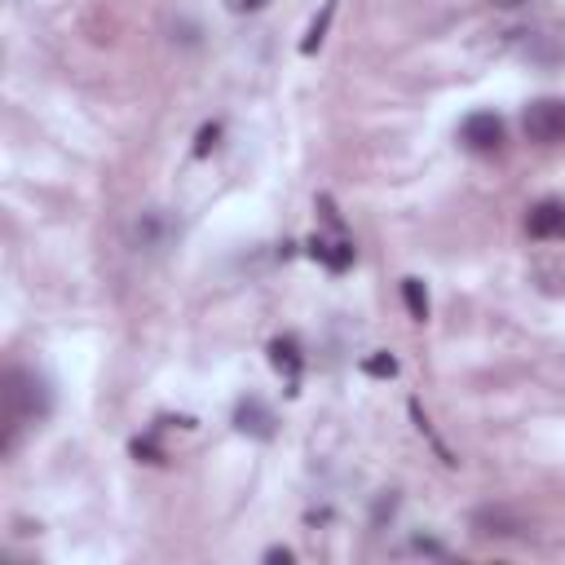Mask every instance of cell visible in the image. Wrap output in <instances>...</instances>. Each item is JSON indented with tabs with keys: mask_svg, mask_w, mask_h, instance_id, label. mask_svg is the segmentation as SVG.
<instances>
[{
	"mask_svg": "<svg viewBox=\"0 0 565 565\" xmlns=\"http://www.w3.org/2000/svg\"><path fill=\"white\" fill-rule=\"evenodd\" d=\"M402 300H406V313H411L415 322L428 318V291H424L419 278H402Z\"/></svg>",
	"mask_w": 565,
	"mask_h": 565,
	"instance_id": "obj_9",
	"label": "cell"
},
{
	"mask_svg": "<svg viewBox=\"0 0 565 565\" xmlns=\"http://www.w3.org/2000/svg\"><path fill=\"white\" fill-rule=\"evenodd\" d=\"M530 238H565V203L561 199H539L525 216Z\"/></svg>",
	"mask_w": 565,
	"mask_h": 565,
	"instance_id": "obj_4",
	"label": "cell"
},
{
	"mask_svg": "<svg viewBox=\"0 0 565 565\" xmlns=\"http://www.w3.org/2000/svg\"><path fill=\"white\" fill-rule=\"evenodd\" d=\"M494 4H521V0H494Z\"/></svg>",
	"mask_w": 565,
	"mask_h": 565,
	"instance_id": "obj_16",
	"label": "cell"
},
{
	"mask_svg": "<svg viewBox=\"0 0 565 565\" xmlns=\"http://www.w3.org/2000/svg\"><path fill=\"white\" fill-rule=\"evenodd\" d=\"M269 424H274V415H269V411H265V406H260L256 397L238 406V428H243V433H256V437H269V433H274Z\"/></svg>",
	"mask_w": 565,
	"mask_h": 565,
	"instance_id": "obj_8",
	"label": "cell"
},
{
	"mask_svg": "<svg viewBox=\"0 0 565 565\" xmlns=\"http://www.w3.org/2000/svg\"><path fill=\"white\" fill-rule=\"evenodd\" d=\"M132 455H141V459H146V463H159V459H163V455H159V446H154V441H132Z\"/></svg>",
	"mask_w": 565,
	"mask_h": 565,
	"instance_id": "obj_13",
	"label": "cell"
},
{
	"mask_svg": "<svg viewBox=\"0 0 565 565\" xmlns=\"http://www.w3.org/2000/svg\"><path fill=\"white\" fill-rule=\"evenodd\" d=\"M459 137H463V146H468V150L490 154V150H499V146H503V119H499L494 110H472V115L459 124Z\"/></svg>",
	"mask_w": 565,
	"mask_h": 565,
	"instance_id": "obj_3",
	"label": "cell"
},
{
	"mask_svg": "<svg viewBox=\"0 0 565 565\" xmlns=\"http://www.w3.org/2000/svg\"><path fill=\"white\" fill-rule=\"evenodd\" d=\"M331 13H335V0H327L322 13L309 22V31H305V40H300V53H313V49L322 44V35H327V26H331Z\"/></svg>",
	"mask_w": 565,
	"mask_h": 565,
	"instance_id": "obj_10",
	"label": "cell"
},
{
	"mask_svg": "<svg viewBox=\"0 0 565 565\" xmlns=\"http://www.w3.org/2000/svg\"><path fill=\"white\" fill-rule=\"evenodd\" d=\"M265 561H282V565H287V561H291V547H269Z\"/></svg>",
	"mask_w": 565,
	"mask_h": 565,
	"instance_id": "obj_14",
	"label": "cell"
},
{
	"mask_svg": "<svg viewBox=\"0 0 565 565\" xmlns=\"http://www.w3.org/2000/svg\"><path fill=\"white\" fill-rule=\"evenodd\" d=\"M472 530H477L481 539H512V534H521L525 525H521L508 508H477V512H472Z\"/></svg>",
	"mask_w": 565,
	"mask_h": 565,
	"instance_id": "obj_5",
	"label": "cell"
},
{
	"mask_svg": "<svg viewBox=\"0 0 565 565\" xmlns=\"http://www.w3.org/2000/svg\"><path fill=\"white\" fill-rule=\"evenodd\" d=\"M269 362H274L278 371H287V380L296 384V375H300V349H296V340H291V335H282V340H274V344H269Z\"/></svg>",
	"mask_w": 565,
	"mask_h": 565,
	"instance_id": "obj_7",
	"label": "cell"
},
{
	"mask_svg": "<svg viewBox=\"0 0 565 565\" xmlns=\"http://www.w3.org/2000/svg\"><path fill=\"white\" fill-rule=\"evenodd\" d=\"M309 256H318L327 269H349L353 265V243L344 238V234H335V238H322V234H313L309 238Z\"/></svg>",
	"mask_w": 565,
	"mask_h": 565,
	"instance_id": "obj_6",
	"label": "cell"
},
{
	"mask_svg": "<svg viewBox=\"0 0 565 565\" xmlns=\"http://www.w3.org/2000/svg\"><path fill=\"white\" fill-rule=\"evenodd\" d=\"M362 371H366V375H397V358L375 353V358H366V362H362Z\"/></svg>",
	"mask_w": 565,
	"mask_h": 565,
	"instance_id": "obj_11",
	"label": "cell"
},
{
	"mask_svg": "<svg viewBox=\"0 0 565 565\" xmlns=\"http://www.w3.org/2000/svg\"><path fill=\"white\" fill-rule=\"evenodd\" d=\"M260 4H269V0H234V9H260Z\"/></svg>",
	"mask_w": 565,
	"mask_h": 565,
	"instance_id": "obj_15",
	"label": "cell"
},
{
	"mask_svg": "<svg viewBox=\"0 0 565 565\" xmlns=\"http://www.w3.org/2000/svg\"><path fill=\"white\" fill-rule=\"evenodd\" d=\"M216 137H221V128H216V124H203V128H199V141H194V154H199V159H203V154H212Z\"/></svg>",
	"mask_w": 565,
	"mask_h": 565,
	"instance_id": "obj_12",
	"label": "cell"
},
{
	"mask_svg": "<svg viewBox=\"0 0 565 565\" xmlns=\"http://www.w3.org/2000/svg\"><path fill=\"white\" fill-rule=\"evenodd\" d=\"M521 132L534 146H556L565 141V102L561 97H539L521 110Z\"/></svg>",
	"mask_w": 565,
	"mask_h": 565,
	"instance_id": "obj_2",
	"label": "cell"
},
{
	"mask_svg": "<svg viewBox=\"0 0 565 565\" xmlns=\"http://www.w3.org/2000/svg\"><path fill=\"white\" fill-rule=\"evenodd\" d=\"M49 393L31 371H9L4 375V450L18 446V433L35 419H44Z\"/></svg>",
	"mask_w": 565,
	"mask_h": 565,
	"instance_id": "obj_1",
	"label": "cell"
}]
</instances>
